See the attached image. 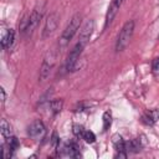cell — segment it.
I'll return each instance as SVG.
<instances>
[{
    "label": "cell",
    "instance_id": "obj_17",
    "mask_svg": "<svg viewBox=\"0 0 159 159\" xmlns=\"http://www.w3.org/2000/svg\"><path fill=\"white\" fill-rule=\"evenodd\" d=\"M5 145L9 148V150L14 154V152L19 148V145H20V143H19V140H17V138L16 137H14V135H11V137H9V138H6V142H5Z\"/></svg>",
    "mask_w": 159,
    "mask_h": 159
},
{
    "label": "cell",
    "instance_id": "obj_1",
    "mask_svg": "<svg viewBox=\"0 0 159 159\" xmlns=\"http://www.w3.org/2000/svg\"><path fill=\"white\" fill-rule=\"evenodd\" d=\"M82 22V15L81 14H76L72 16V19L70 20L68 25L66 26V29L62 31L60 39H58V50L61 51L62 48L67 47V45L70 43V41L73 39L75 34L77 32V30L80 29Z\"/></svg>",
    "mask_w": 159,
    "mask_h": 159
},
{
    "label": "cell",
    "instance_id": "obj_3",
    "mask_svg": "<svg viewBox=\"0 0 159 159\" xmlns=\"http://www.w3.org/2000/svg\"><path fill=\"white\" fill-rule=\"evenodd\" d=\"M84 43L77 41V43L73 46V48L70 51L67 58H66V63H65V67H66V71L67 72H73L76 71L77 68V63H78V60L82 55V51L84 48Z\"/></svg>",
    "mask_w": 159,
    "mask_h": 159
},
{
    "label": "cell",
    "instance_id": "obj_6",
    "mask_svg": "<svg viewBox=\"0 0 159 159\" xmlns=\"http://www.w3.org/2000/svg\"><path fill=\"white\" fill-rule=\"evenodd\" d=\"M124 0H111V4L108 6V10H107V14H106V20H104V29H107L114 20L118 10L120 9L122 4H123Z\"/></svg>",
    "mask_w": 159,
    "mask_h": 159
},
{
    "label": "cell",
    "instance_id": "obj_19",
    "mask_svg": "<svg viewBox=\"0 0 159 159\" xmlns=\"http://www.w3.org/2000/svg\"><path fill=\"white\" fill-rule=\"evenodd\" d=\"M81 138L84 139V140H86L87 143H89V144H92V143L96 142V134H94L92 130H86V129H84Z\"/></svg>",
    "mask_w": 159,
    "mask_h": 159
},
{
    "label": "cell",
    "instance_id": "obj_7",
    "mask_svg": "<svg viewBox=\"0 0 159 159\" xmlns=\"http://www.w3.org/2000/svg\"><path fill=\"white\" fill-rule=\"evenodd\" d=\"M93 30H94V21L92 19L87 20L82 27H81V31H80V37H78V41L87 45V42L89 41L92 34H93Z\"/></svg>",
    "mask_w": 159,
    "mask_h": 159
},
{
    "label": "cell",
    "instance_id": "obj_2",
    "mask_svg": "<svg viewBox=\"0 0 159 159\" xmlns=\"http://www.w3.org/2000/svg\"><path fill=\"white\" fill-rule=\"evenodd\" d=\"M134 21L133 20H128L123 27L120 29L118 36H117V40H116V52H122L128 45H129V41L133 36V32H134Z\"/></svg>",
    "mask_w": 159,
    "mask_h": 159
},
{
    "label": "cell",
    "instance_id": "obj_14",
    "mask_svg": "<svg viewBox=\"0 0 159 159\" xmlns=\"http://www.w3.org/2000/svg\"><path fill=\"white\" fill-rule=\"evenodd\" d=\"M63 152L68 157H73V158H77L81 155L80 153V145L76 143V142H70L67 143L65 147H63Z\"/></svg>",
    "mask_w": 159,
    "mask_h": 159
},
{
    "label": "cell",
    "instance_id": "obj_9",
    "mask_svg": "<svg viewBox=\"0 0 159 159\" xmlns=\"http://www.w3.org/2000/svg\"><path fill=\"white\" fill-rule=\"evenodd\" d=\"M112 144L117 152L116 157H119V158H127V149H125V142L124 139L122 138V135L119 134H114L112 137Z\"/></svg>",
    "mask_w": 159,
    "mask_h": 159
},
{
    "label": "cell",
    "instance_id": "obj_5",
    "mask_svg": "<svg viewBox=\"0 0 159 159\" xmlns=\"http://www.w3.org/2000/svg\"><path fill=\"white\" fill-rule=\"evenodd\" d=\"M41 19H42V11H40L39 9H34V10H32V12H31V14H30V16H29L27 27H26V30H25L24 35H25V36H30V35L34 32V30L39 26V24H40Z\"/></svg>",
    "mask_w": 159,
    "mask_h": 159
},
{
    "label": "cell",
    "instance_id": "obj_11",
    "mask_svg": "<svg viewBox=\"0 0 159 159\" xmlns=\"http://www.w3.org/2000/svg\"><path fill=\"white\" fill-rule=\"evenodd\" d=\"M15 40V31L12 29H5L1 34V47L4 50H7L12 46Z\"/></svg>",
    "mask_w": 159,
    "mask_h": 159
},
{
    "label": "cell",
    "instance_id": "obj_18",
    "mask_svg": "<svg viewBox=\"0 0 159 159\" xmlns=\"http://www.w3.org/2000/svg\"><path fill=\"white\" fill-rule=\"evenodd\" d=\"M102 118H103V130L106 132V130L109 129V127L112 124V113H111V111H106L103 113Z\"/></svg>",
    "mask_w": 159,
    "mask_h": 159
},
{
    "label": "cell",
    "instance_id": "obj_10",
    "mask_svg": "<svg viewBox=\"0 0 159 159\" xmlns=\"http://www.w3.org/2000/svg\"><path fill=\"white\" fill-rule=\"evenodd\" d=\"M53 65H55V56L50 55V57L48 56L45 57V60H43V62H42V65L40 67V81H43L45 78L48 77Z\"/></svg>",
    "mask_w": 159,
    "mask_h": 159
},
{
    "label": "cell",
    "instance_id": "obj_8",
    "mask_svg": "<svg viewBox=\"0 0 159 159\" xmlns=\"http://www.w3.org/2000/svg\"><path fill=\"white\" fill-rule=\"evenodd\" d=\"M45 130H46V129H45L43 123H42L40 119H37V120H34V122L29 125V128H27V134H29V137L36 139V138L43 137Z\"/></svg>",
    "mask_w": 159,
    "mask_h": 159
},
{
    "label": "cell",
    "instance_id": "obj_20",
    "mask_svg": "<svg viewBox=\"0 0 159 159\" xmlns=\"http://www.w3.org/2000/svg\"><path fill=\"white\" fill-rule=\"evenodd\" d=\"M83 127L82 125H78V124H76V125H73V134L76 135V137H82V133H83Z\"/></svg>",
    "mask_w": 159,
    "mask_h": 159
},
{
    "label": "cell",
    "instance_id": "obj_21",
    "mask_svg": "<svg viewBox=\"0 0 159 159\" xmlns=\"http://www.w3.org/2000/svg\"><path fill=\"white\" fill-rule=\"evenodd\" d=\"M152 68H153L154 72H159V57L158 58H154L153 65H152Z\"/></svg>",
    "mask_w": 159,
    "mask_h": 159
},
{
    "label": "cell",
    "instance_id": "obj_22",
    "mask_svg": "<svg viewBox=\"0 0 159 159\" xmlns=\"http://www.w3.org/2000/svg\"><path fill=\"white\" fill-rule=\"evenodd\" d=\"M0 94H1V107L4 108V104H5V101H6V93H5V89L1 87L0 88Z\"/></svg>",
    "mask_w": 159,
    "mask_h": 159
},
{
    "label": "cell",
    "instance_id": "obj_16",
    "mask_svg": "<svg viewBox=\"0 0 159 159\" xmlns=\"http://www.w3.org/2000/svg\"><path fill=\"white\" fill-rule=\"evenodd\" d=\"M48 106H50V109H51L52 114L56 116V114H58L62 111V108H63V101L62 99H52L48 103Z\"/></svg>",
    "mask_w": 159,
    "mask_h": 159
},
{
    "label": "cell",
    "instance_id": "obj_15",
    "mask_svg": "<svg viewBox=\"0 0 159 159\" xmlns=\"http://www.w3.org/2000/svg\"><path fill=\"white\" fill-rule=\"evenodd\" d=\"M0 130H1V135L6 139L12 135V128L10 125V123L6 119H1V124H0Z\"/></svg>",
    "mask_w": 159,
    "mask_h": 159
},
{
    "label": "cell",
    "instance_id": "obj_23",
    "mask_svg": "<svg viewBox=\"0 0 159 159\" xmlns=\"http://www.w3.org/2000/svg\"><path fill=\"white\" fill-rule=\"evenodd\" d=\"M51 142H52V144H53L55 147H56V145H57V144L60 143V139L57 138V135H56V133H53V134H52V140H51Z\"/></svg>",
    "mask_w": 159,
    "mask_h": 159
},
{
    "label": "cell",
    "instance_id": "obj_13",
    "mask_svg": "<svg viewBox=\"0 0 159 159\" xmlns=\"http://www.w3.org/2000/svg\"><path fill=\"white\" fill-rule=\"evenodd\" d=\"M145 142L140 138H134V139H130L128 142H125V149H127V153H138L142 150V148L144 147Z\"/></svg>",
    "mask_w": 159,
    "mask_h": 159
},
{
    "label": "cell",
    "instance_id": "obj_12",
    "mask_svg": "<svg viewBox=\"0 0 159 159\" xmlns=\"http://www.w3.org/2000/svg\"><path fill=\"white\" fill-rule=\"evenodd\" d=\"M140 120L145 125H154L159 120V109H150L144 112Z\"/></svg>",
    "mask_w": 159,
    "mask_h": 159
},
{
    "label": "cell",
    "instance_id": "obj_4",
    "mask_svg": "<svg viewBox=\"0 0 159 159\" xmlns=\"http://www.w3.org/2000/svg\"><path fill=\"white\" fill-rule=\"evenodd\" d=\"M58 20H60V16H58L57 12H51V14L47 16V19H46V21H45L43 30H42V39H43V40L47 39V37H50V36L55 32V30H56L57 26H58Z\"/></svg>",
    "mask_w": 159,
    "mask_h": 159
}]
</instances>
